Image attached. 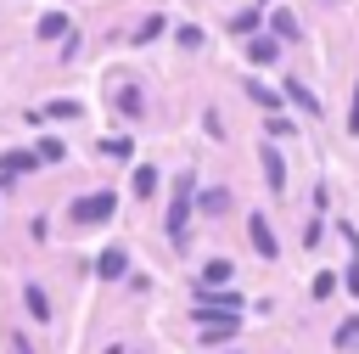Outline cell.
I'll use <instances>...</instances> for the list:
<instances>
[{
	"instance_id": "cell-6",
	"label": "cell",
	"mask_w": 359,
	"mask_h": 354,
	"mask_svg": "<svg viewBox=\"0 0 359 354\" xmlns=\"http://www.w3.org/2000/svg\"><path fill=\"white\" fill-rule=\"evenodd\" d=\"M264 180H269V185H275V191H280V185H286V163H280V157H275V152H269V146H264Z\"/></svg>"
},
{
	"instance_id": "cell-7",
	"label": "cell",
	"mask_w": 359,
	"mask_h": 354,
	"mask_svg": "<svg viewBox=\"0 0 359 354\" xmlns=\"http://www.w3.org/2000/svg\"><path fill=\"white\" fill-rule=\"evenodd\" d=\"M123 258H129V253H123V247H107V253H101V264H95V270H101V275H107V281H112V275H123Z\"/></svg>"
},
{
	"instance_id": "cell-18",
	"label": "cell",
	"mask_w": 359,
	"mask_h": 354,
	"mask_svg": "<svg viewBox=\"0 0 359 354\" xmlns=\"http://www.w3.org/2000/svg\"><path fill=\"white\" fill-rule=\"evenodd\" d=\"M39 163H62V140H39Z\"/></svg>"
},
{
	"instance_id": "cell-20",
	"label": "cell",
	"mask_w": 359,
	"mask_h": 354,
	"mask_svg": "<svg viewBox=\"0 0 359 354\" xmlns=\"http://www.w3.org/2000/svg\"><path fill=\"white\" fill-rule=\"evenodd\" d=\"M180 45H185V51H196V45H202V28H191V22H185V28H180Z\"/></svg>"
},
{
	"instance_id": "cell-5",
	"label": "cell",
	"mask_w": 359,
	"mask_h": 354,
	"mask_svg": "<svg viewBox=\"0 0 359 354\" xmlns=\"http://www.w3.org/2000/svg\"><path fill=\"white\" fill-rule=\"evenodd\" d=\"M286 96H292V101H297L303 112H320V101H314V90H309L303 79H286Z\"/></svg>"
},
{
	"instance_id": "cell-2",
	"label": "cell",
	"mask_w": 359,
	"mask_h": 354,
	"mask_svg": "<svg viewBox=\"0 0 359 354\" xmlns=\"http://www.w3.org/2000/svg\"><path fill=\"white\" fill-rule=\"evenodd\" d=\"M191 169L180 174V191H174V208H168V236H185V219H191Z\"/></svg>"
},
{
	"instance_id": "cell-16",
	"label": "cell",
	"mask_w": 359,
	"mask_h": 354,
	"mask_svg": "<svg viewBox=\"0 0 359 354\" xmlns=\"http://www.w3.org/2000/svg\"><path fill=\"white\" fill-rule=\"evenodd\" d=\"M45 118H79V101H50Z\"/></svg>"
},
{
	"instance_id": "cell-13",
	"label": "cell",
	"mask_w": 359,
	"mask_h": 354,
	"mask_svg": "<svg viewBox=\"0 0 359 354\" xmlns=\"http://www.w3.org/2000/svg\"><path fill=\"white\" fill-rule=\"evenodd\" d=\"M247 51H252V62H275V51H280V39H252Z\"/></svg>"
},
{
	"instance_id": "cell-11",
	"label": "cell",
	"mask_w": 359,
	"mask_h": 354,
	"mask_svg": "<svg viewBox=\"0 0 359 354\" xmlns=\"http://www.w3.org/2000/svg\"><path fill=\"white\" fill-rule=\"evenodd\" d=\"M224 202H230L224 191H202V197H196V214H224Z\"/></svg>"
},
{
	"instance_id": "cell-17",
	"label": "cell",
	"mask_w": 359,
	"mask_h": 354,
	"mask_svg": "<svg viewBox=\"0 0 359 354\" xmlns=\"http://www.w3.org/2000/svg\"><path fill=\"white\" fill-rule=\"evenodd\" d=\"M151 185H157V174L151 169H135V197H151Z\"/></svg>"
},
{
	"instance_id": "cell-8",
	"label": "cell",
	"mask_w": 359,
	"mask_h": 354,
	"mask_svg": "<svg viewBox=\"0 0 359 354\" xmlns=\"http://www.w3.org/2000/svg\"><path fill=\"white\" fill-rule=\"evenodd\" d=\"M230 275H236V270H230V258H208V270H202V281H208V287H224Z\"/></svg>"
},
{
	"instance_id": "cell-4",
	"label": "cell",
	"mask_w": 359,
	"mask_h": 354,
	"mask_svg": "<svg viewBox=\"0 0 359 354\" xmlns=\"http://www.w3.org/2000/svg\"><path fill=\"white\" fill-rule=\"evenodd\" d=\"M34 163H39V152H6V157H0V174L11 180V174H28Z\"/></svg>"
},
{
	"instance_id": "cell-15",
	"label": "cell",
	"mask_w": 359,
	"mask_h": 354,
	"mask_svg": "<svg viewBox=\"0 0 359 354\" xmlns=\"http://www.w3.org/2000/svg\"><path fill=\"white\" fill-rule=\"evenodd\" d=\"M157 34H163V17H146L140 34H135V45H146V39H157Z\"/></svg>"
},
{
	"instance_id": "cell-3",
	"label": "cell",
	"mask_w": 359,
	"mask_h": 354,
	"mask_svg": "<svg viewBox=\"0 0 359 354\" xmlns=\"http://www.w3.org/2000/svg\"><path fill=\"white\" fill-rule=\"evenodd\" d=\"M247 236H252V247H258L264 258H275V253H280V242H275V230L264 225V214H252V219H247Z\"/></svg>"
},
{
	"instance_id": "cell-14",
	"label": "cell",
	"mask_w": 359,
	"mask_h": 354,
	"mask_svg": "<svg viewBox=\"0 0 359 354\" xmlns=\"http://www.w3.org/2000/svg\"><path fill=\"white\" fill-rule=\"evenodd\" d=\"M353 343H359V320H342L337 326V348H353Z\"/></svg>"
},
{
	"instance_id": "cell-1",
	"label": "cell",
	"mask_w": 359,
	"mask_h": 354,
	"mask_svg": "<svg viewBox=\"0 0 359 354\" xmlns=\"http://www.w3.org/2000/svg\"><path fill=\"white\" fill-rule=\"evenodd\" d=\"M112 191H95V197H79L73 202V219H84V225H101V219H112Z\"/></svg>"
},
{
	"instance_id": "cell-9",
	"label": "cell",
	"mask_w": 359,
	"mask_h": 354,
	"mask_svg": "<svg viewBox=\"0 0 359 354\" xmlns=\"http://www.w3.org/2000/svg\"><path fill=\"white\" fill-rule=\"evenodd\" d=\"M269 28H275V39H297V17H292V11H275Z\"/></svg>"
},
{
	"instance_id": "cell-12",
	"label": "cell",
	"mask_w": 359,
	"mask_h": 354,
	"mask_svg": "<svg viewBox=\"0 0 359 354\" xmlns=\"http://www.w3.org/2000/svg\"><path fill=\"white\" fill-rule=\"evenodd\" d=\"M22 303H28V315H34V320H45V315H50V303H45V292H39V287H28V292H22Z\"/></svg>"
},
{
	"instance_id": "cell-10",
	"label": "cell",
	"mask_w": 359,
	"mask_h": 354,
	"mask_svg": "<svg viewBox=\"0 0 359 354\" xmlns=\"http://www.w3.org/2000/svg\"><path fill=\"white\" fill-rule=\"evenodd\" d=\"M39 34H45V39H62V34H67V17H62V11L39 17Z\"/></svg>"
},
{
	"instance_id": "cell-22",
	"label": "cell",
	"mask_w": 359,
	"mask_h": 354,
	"mask_svg": "<svg viewBox=\"0 0 359 354\" xmlns=\"http://www.w3.org/2000/svg\"><path fill=\"white\" fill-rule=\"evenodd\" d=\"M264 6H269V0H264Z\"/></svg>"
},
{
	"instance_id": "cell-19",
	"label": "cell",
	"mask_w": 359,
	"mask_h": 354,
	"mask_svg": "<svg viewBox=\"0 0 359 354\" xmlns=\"http://www.w3.org/2000/svg\"><path fill=\"white\" fill-rule=\"evenodd\" d=\"M230 28H236V34H252V28H258V11H241V17L230 22Z\"/></svg>"
},
{
	"instance_id": "cell-21",
	"label": "cell",
	"mask_w": 359,
	"mask_h": 354,
	"mask_svg": "<svg viewBox=\"0 0 359 354\" xmlns=\"http://www.w3.org/2000/svg\"><path fill=\"white\" fill-rule=\"evenodd\" d=\"M348 129L359 135V84H353V107H348Z\"/></svg>"
}]
</instances>
